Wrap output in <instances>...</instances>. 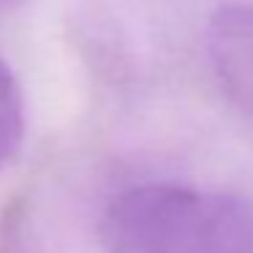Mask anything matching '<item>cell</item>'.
<instances>
[{
	"mask_svg": "<svg viewBox=\"0 0 253 253\" xmlns=\"http://www.w3.org/2000/svg\"><path fill=\"white\" fill-rule=\"evenodd\" d=\"M207 55L226 98L253 117V3H226L210 17Z\"/></svg>",
	"mask_w": 253,
	"mask_h": 253,
	"instance_id": "obj_2",
	"label": "cell"
},
{
	"mask_svg": "<svg viewBox=\"0 0 253 253\" xmlns=\"http://www.w3.org/2000/svg\"><path fill=\"white\" fill-rule=\"evenodd\" d=\"M106 253H253V199L150 182L115 196L101 215Z\"/></svg>",
	"mask_w": 253,
	"mask_h": 253,
	"instance_id": "obj_1",
	"label": "cell"
},
{
	"mask_svg": "<svg viewBox=\"0 0 253 253\" xmlns=\"http://www.w3.org/2000/svg\"><path fill=\"white\" fill-rule=\"evenodd\" d=\"M3 3H8V0H0V6H3Z\"/></svg>",
	"mask_w": 253,
	"mask_h": 253,
	"instance_id": "obj_4",
	"label": "cell"
},
{
	"mask_svg": "<svg viewBox=\"0 0 253 253\" xmlns=\"http://www.w3.org/2000/svg\"><path fill=\"white\" fill-rule=\"evenodd\" d=\"M25 136V106L22 93L14 79L11 68L0 60V169L11 164L19 153Z\"/></svg>",
	"mask_w": 253,
	"mask_h": 253,
	"instance_id": "obj_3",
	"label": "cell"
}]
</instances>
